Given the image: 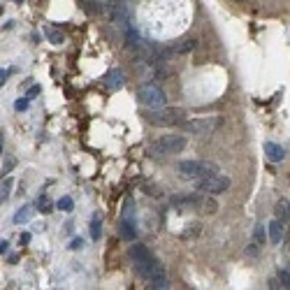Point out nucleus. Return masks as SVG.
I'll use <instances>...</instances> for the list:
<instances>
[{
  "label": "nucleus",
  "mask_w": 290,
  "mask_h": 290,
  "mask_svg": "<svg viewBox=\"0 0 290 290\" xmlns=\"http://www.w3.org/2000/svg\"><path fill=\"white\" fill-rule=\"evenodd\" d=\"M12 167H14V160L7 158L5 163H2V174H9V172H12Z\"/></svg>",
  "instance_id": "obj_27"
},
{
  "label": "nucleus",
  "mask_w": 290,
  "mask_h": 290,
  "mask_svg": "<svg viewBox=\"0 0 290 290\" xmlns=\"http://www.w3.org/2000/svg\"><path fill=\"white\" fill-rule=\"evenodd\" d=\"M193 49H195V40H181L176 47L169 49V53H188V51H193Z\"/></svg>",
  "instance_id": "obj_15"
},
{
  "label": "nucleus",
  "mask_w": 290,
  "mask_h": 290,
  "mask_svg": "<svg viewBox=\"0 0 290 290\" xmlns=\"http://www.w3.org/2000/svg\"><path fill=\"white\" fill-rule=\"evenodd\" d=\"M40 93V86H33L30 91H28V97H33V96H37Z\"/></svg>",
  "instance_id": "obj_30"
},
{
  "label": "nucleus",
  "mask_w": 290,
  "mask_h": 290,
  "mask_svg": "<svg viewBox=\"0 0 290 290\" xmlns=\"http://www.w3.org/2000/svg\"><path fill=\"white\" fill-rule=\"evenodd\" d=\"M7 248H9V244H7V242H2V244H0V253L5 255V253H7Z\"/></svg>",
  "instance_id": "obj_31"
},
{
  "label": "nucleus",
  "mask_w": 290,
  "mask_h": 290,
  "mask_svg": "<svg viewBox=\"0 0 290 290\" xmlns=\"http://www.w3.org/2000/svg\"><path fill=\"white\" fill-rule=\"evenodd\" d=\"M274 218H279L281 223H288V220H290V202H288V200H279V202H276Z\"/></svg>",
  "instance_id": "obj_11"
},
{
  "label": "nucleus",
  "mask_w": 290,
  "mask_h": 290,
  "mask_svg": "<svg viewBox=\"0 0 290 290\" xmlns=\"http://www.w3.org/2000/svg\"><path fill=\"white\" fill-rule=\"evenodd\" d=\"M184 149H186L184 135H165L149 149V156L151 158H165V156H176Z\"/></svg>",
  "instance_id": "obj_2"
},
{
  "label": "nucleus",
  "mask_w": 290,
  "mask_h": 290,
  "mask_svg": "<svg viewBox=\"0 0 290 290\" xmlns=\"http://www.w3.org/2000/svg\"><path fill=\"white\" fill-rule=\"evenodd\" d=\"M30 218V209H19V214H14V223H26V220Z\"/></svg>",
  "instance_id": "obj_17"
},
{
  "label": "nucleus",
  "mask_w": 290,
  "mask_h": 290,
  "mask_svg": "<svg viewBox=\"0 0 290 290\" xmlns=\"http://www.w3.org/2000/svg\"><path fill=\"white\" fill-rule=\"evenodd\" d=\"M40 209H42L44 214H49V211H51V202H49V197H40Z\"/></svg>",
  "instance_id": "obj_24"
},
{
  "label": "nucleus",
  "mask_w": 290,
  "mask_h": 290,
  "mask_svg": "<svg viewBox=\"0 0 290 290\" xmlns=\"http://www.w3.org/2000/svg\"><path fill=\"white\" fill-rule=\"evenodd\" d=\"M223 123L220 116H209V119H191L184 121V130L191 132L193 137H209L211 132H216Z\"/></svg>",
  "instance_id": "obj_4"
},
{
  "label": "nucleus",
  "mask_w": 290,
  "mask_h": 290,
  "mask_svg": "<svg viewBox=\"0 0 290 290\" xmlns=\"http://www.w3.org/2000/svg\"><path fill=\"white\" fill-rule=\"evenodd\" d=\"M19 242H21V246H26L28 242H30V232H24V235H21V239H19Z\"/></svg>",
  "instance_id": "obj_29"
},
{
  "label": "nucleus",
  "mask_w": 290,
  "mask_h": 290,
  "mask_svg": "<svg viewBox=\"0 0 290 290\" xmlns=\"http://www.w3.org/2000/svg\"><path fill=\"white\" fill-rule=\"evenodd\" d=\"M197 232H200V225H197V223H195V225H188V228H186V232H184V239L197 237Z\"/></svg>",
  "instance_id": "obj_20"
},
{
  "label": "nucleus",
  "mask_w": 290,
  "mask_h": 290,
  "mask_svg": "<svg viewBox=\"0 0 290 290\" xmlns=\"http://www.w3.org/2000/svg\"><path fill=\"white\" fill-rule=\"evenodd\" d=\"M14 107H17V112H24V109H28V97H19Z\"/></svg>",
  "instance_id": "obj_25"
},
{
  "label": "nucleus",
  "mask_w": 290,
  "mask_h": 290,
  "mask_svg": "<svg viewBox=\"0 0 290 290\" xmlns=\"http://www.w3.org/2000/svg\"><path fill=\"white\" fill-rule=\"evenodd\" d=\"M49 37H51L53 44H61L63 42V33H56V30H49Z\"/></svg>",
  "instance_id": "obj_26"
},
{
  "label": "nucleus",
  "mask_w": 290,
  "mask_h": 290,
  "mask_svg": "<svg viewBox=\"0 0 290 290\" xmlns=\"http://www.w3.org/2000/svg\"><path fill=\"white\" fill-rule=\"evenodd\" d=\"M81 246H84V239H72V244H70L72 251H79Z\"/></svg>",
  "instance_id": "obj_28"
},
{
  "label": "nucleus",
  "mask_w": 290,
  "mask_h": 290,
  "mask_svg": "<svg viewBox=\"0 0 290 290\" xmlns=\"http://www.w3.org/2000/svg\"><path fill=\"white\" fill-rule=\"evenodd\" d=\"M58 209L72 211V197H61V200H58Z\"/></svg>",
  "instance_id": "obj_18"
},
{
  "label": "nucleus",
  "mask_w": 290,
  "mask_h": 290,
  "mask_svg": "<svg viewBox=\"0 0 290 290\" xmlns=\"http://www.w3.org/2000/svg\"><path fill=\"white\" fill-rule=\"evenodd\" d=\"M195 188H197V193H204V195H218V193H225L230 188V179L223 174H211V176H204V179H200L197 184H195Z\"/></svg>",
  "instance_id": "obj_6"
},
{
  "label": "nucleus",
  "mask_w": 290,
  "mask_h": 290,
  "mask_svg": "<svg viewBox=\"0 0 290 290\" xmlns=\"http://www.w3.org/2000/svg\"><path fill=\"white\" fill-rule=\"evenodd\" d=\"M149 121L153 125H176V123H184V112L181 109H151Z\"/></svg>",
  "instance_id": "obj_7"
},
{
  "label": "nucleus",
  "mask_w": 290,
  "mask_h": 290,
  "mask_svg": "<svg viewBox=\"0 0 290 290\" xmlns=\"http://www.w3.org/2000/svg\"><path fill=\"white\" fill-rule=\"evenodd\" d=\"M130 258H132V263H135V272H137V276L144 279V281H151L153 276H158V274L165 272L163 265L151 255V251L144 246V244H135V246L130 248Z\"/></svg>",
  "instance_id": "obj_1"
},
{
  "label": "nucleus",
  "mask_w": 290,
  "mask_h": 290,
  "mask_svg": "<svg viewBox=\"0 0 290 290\" xmlns=\"http://www.w3.org/2000/svg\"><path fill=\"white\" fill-rule=\"evenodd\" d=\"M279 281H281V288H290V274L288 272H281V274H279Z\"/></svg>",
  "instance_id": "obj_23"
},
{
  "label": "nucleus",
  "mask_w": 290,
  "mask_h": 290,
  "mask_svg": "<svg viewBox=\"0 0 290 290\" xmlns=\"http://www.w3.org/2000/svg\"><path fill=\"white\" fill-rule=\"evenodd\" d=\"M258 246H260L258 242H253V244H248V248H246V255H248V258H258Z\"/></svg>",
  "instance_id": "obj_22"
},
{
  "label": "nucleus",
  "mask_w": 290,
  "mask_h": 290,
  "mask_svg": "<svg viewBox=\"0 0 290 290\" xmlns=\"http://www.w3.org/2000/svg\"><path fill=\"white\" fill-rule=\"evenodd\" d=\"M265 153H267V158L272 160V163H281V160L286 158V151H283V146L274 144V142H265Z\"/></svg>",
  "instance_id": "obj_9"
},
{
  "label": "nucleus",
  "mask_w": 290,
  "mask_h": 290,
  "mask_svg": "<svg viewBox=\"0 0 290 290\" xmlns=\"http://www.w3.org/2000/svg\"><path fill=\"white\" fill-rule=\"evenodd\" d=\"M179 174H181V179L200 181L204 176L218 174V165L216 163H204V160H184V163H179Z\"/></svg>",
  "instance_id": "obj_3"
},
{
  "label": "nucleus",
  "mask_w": 290,
  "mask_h": 290,
  "mask_svg": "<svg viewBox=\"0 0 290 290\" xmlns=\"http://www.w3.org/2000/svg\"><path fill=\"white\" fill-rule=\"evenodd\" d=\"M9 191H12V179L2 181V202H7L9 200Z\"/></svg>",
  "instance_id": "obj_19"
},
{
  "label": "nucleus",
  "mask_w": 290,
  "mask_h": 290,
  "mask_svg": "<svg viewBox=\"0 0 290 290\" xmlns=\"http://www.w3.org/2000/svg\"><path fill=\"white\" fill-rule=\"evenodd\" d=\"M283 225H286V223H281L279 218H274L272 223L267 225V230H269L267 235H269V242H272V244H281V239H283Z\"/></svg>",
  "instance_id": "obj_10"
},
{
  "label": "nucleus",
  "mask_w": 290,
  "mask_h": 290,
  "mask_svg": "<svg viewBox=\"0 0 290 290\" xmlns=\"http://www.w3.org/2000/svg\"><path fill=\"white\" fill-rule=\"evenodd\" d=\"M137 100H140V105L146 107V109H163V107L167 105L165 91L160 86H153V84L142 86L140 91H137Z\"/></svg>",
  "instance_id": "obj_5"
},
{
  "label": "nucleus",
  "mask_w": 290,
  "mask_h": 290,
  "mask_svg": "<svg viewBox=\"0 0 290 290\" xmlns=\"http://www.w3.org/2000/svg\"><path fill=\"white\" fill-rule=\"evenodd\" d=\"M91 237L93 239L102 237V220H100V216H93V220H91Z\"/></svg>",
  "instance_id": "obj_16"
},
{
  "label": "nucleus",
  "mask_w": 290,
  "mask_h": 290,
  "mask_svg": "<svg viewBox=\"0 0 290 290\" xmlns=\"http://www.w3.org/2000/svg\"><path fill=\"white\" fill-rule=\"evenodd\" d=\"M200 197H202V195H184V197H174V200H172V207H174V209H179V211L197 209Z\"/></svg>",
  "instance_id": "obj_8"
},
{
  "label": "nucleus",
  "mask_w": 290,
  "mask_h": 290,
  "mask_svg": "<svg viewBox=\"0 0 290 290\" xmlns=\"http://www.w3.org/2000/svg\"><path fill=\"white\" fill-rule=\"evenodd\" d=\"M107 86L112 88V91H119V88L123 86V74H121V72H109V74H107Z\"/></svg>",
  "instance_id": "obj_14"
},
{
  "label": "nucleus",
  "mask_w": 290,
  "mask_h": 290,
  "mask_svg": "<svg viewBox=\"0 0 290 290\" xmlns=\"http://www.w3.org/2000/svg\"><path fill=\"white\" fill-rule=\"evenodd\" d=\"M197 209L202 211V214H216L218 211V202L214 200V197H209V195H204L200 197V204H197Z\"/></svg>",
  "instance_id": "obj_12"
},
{
  "label": "nucleus",
  "mask_w": 290,
  "mask_h": 290,
  "mask_svg": "<svg viewBox=\"0 0 290 290\" xmlns=\"http://www.w3.org/2000/svg\"><path fill=\"white\" fill-rule=\"evenodd\" d=\"M255 242H258V244H265V228L263 225H258V228H255Z\"/></svg>",
  "instance_id": "obj_21"
},
{
  "label": "nucleus",
  "mask_w": 290,
  "mask_h": 290,
  "mask_svg": "<svg viewBox=\"0 0 290 290\" xmlns=\"http://www.w3.org/2000/svg\"><path fill=\"white\" fill-rule=\"evenodd\" d=\"M146 283H149V288H153V290H167V288H169V279H167L165 272L158 274V276H153V279L146 281Z\"/></svg>",
  "instance_id": "obj_13"
}]
</instances>
